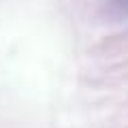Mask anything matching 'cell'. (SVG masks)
Returning a JSON list of instances; mask_svg holds the SVG:
<instances>
[{
    "mask_svg": "<svg viewBox=\"0 0 128 128\" xmlns=\"http://www.w3.org/2000/svg\"><path fill=\"white\" fill-rule=\"evenodd\" d=\"M107 9L113 15L128 17V0H107Z\"/></svg>",
    "mask_w": 128,
    "mask_h": 128,
    "instance_id": "cell-1",
    "label": "cell"
}]
</instances>
